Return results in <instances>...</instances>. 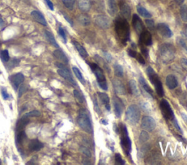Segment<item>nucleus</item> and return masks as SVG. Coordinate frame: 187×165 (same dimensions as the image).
I'll list each match as a JSON object with an SVG mask.
<instances>
[{
  "label": "nucleus",
  "instance_id": "a18cd8bd",
  "mask_svg": "<svg viewBox=\"0 0 187 165\" xmlns=\"http://www.w3.org/2000/svg\"><path fill=\"white\" fill-rule=\"evenodd\" d=\"M145 22H146V26H147L148 29H150L151 30L154 29V22L152 20L147 19V20H146V21H145Z\"/></svg>",
  "mask_w": 187,
  "mask_h": 165
},
{
  "label": "nucleus",
  "instance_id": "f03ea898",
  "mask_svg": "<svg viewBox=\"0 0 187 165\" xmlns=\"http://www.w3.org/2000/svg\"><path fill=\"white\" fill-rule=\"evenodd\" d=\"M159 57L161 60L165 63L171 62L175 58L176 50L175 47L170 44H163L159 47Z\"/></svg>",
  "mask_w": 187,
  "mask_h": 165
},
{
  "label": "nucleus",
  "instance_id": "5fc2aeb1",
  "mask_svg": "<svg viewBox=\"0 0 187 165\" xmlns=\"http://www.w3.org/2000/svg\"><path fill=\"white\" fill-rule=\"evenodd\" d=\"M142 50V53L143 54V55L146 56V58L148 57V50L146 49V48H141Z\"/></svg>",
  "mask_w": 187,
  "mask_h": 165
},
{
  "label": "nucleus",
  "instance_id": "20e7f679",
  "mask_svg": "<svg viewBox=\"0 0 187 165\" xmlns=\"http://www.w3.org/2000/svg\"><path fill=\"white\" fill-rule=\"evenodd\" d=\"M146 72H147L148 76L151 82L155 87L156 93L158 94L159 97H162L164 95V90L162 82L160 81V79L159 78L158 75L151 67H148L147 70H146Z\"/></svg>",
  "mask_w": 187,
  "mask_h": 165
},
{
  "label": "nucleus",
  "instance_id": "864d4df0",
  "mask_svg": "<svg viewBox=\"0 0 187 165\" xmlns=\"http://www.w3.org/2000/svg\"><path fill=\"white\" fill-rule=\"evenodd\" d=\"M94 110H95V111H96L97 113H100V110L99 106H98L97 104V101H96V100H94Z\"/></svg>",
  "mask_w": 187,
  "mask_h": 165
},
{
  "label": "nucleus",
  "instance_id": "58836bf2",
  "mask_svg": "<svg viewBox=\"0 0 187 165\" xmlns=\"http://www.w3.org/2000/svg\"><path fill=\"white\" fill-rule=\"evenodd\" d=\"M40 115H41V114H40V112L38 111H32L25 114L23 116H26V117L30 118V117H38V116H40Z\"/></svg>",
  "mask_w": 187,
  "mask_h": 165
},
{
  "label": "nucleus",
  "instance_id": "6e6d98bb",
  "mask_svg": "<svg viewBox=\"0 0 187 165\" xmlns=\"http://www.w3.org/2000/svg\"><path fill=\"white\" fill-rule=\"evenodd\" d=\"M180 44H181V46H182L183 47L185 48V49H186V50H187V47H186V43H185V42H184V40L180 39Z\"/></svg>",
  "mask_w": 187,
  "mask_h": 165
},
{
  "label": "nucleus",
  "instance_id": "412c9836",
  "mask_svg": "<svg viewBox=\"0 0 187 165\" xmlns=\"http://www.w3.org/2000/svg\"><path fill=\"white\" fill-rule=\"evenodd\" d=\"M166 84L170 90H173L178 86V81L176 76L173 75H168L166 78Z\"/></svg>",
  "mask_w": 187,
  "mask_h": 165
},
{
  "label": "nucleus",
  "instance_id": "c03bdc74",
  "mask_svg": "<svg viewBox=\"0 0 187 165\" xmlns=\"http://www.w3.org/2000/svg\"><path fill=\"white\" fill-rule=\"evenodd\" d=\"M59 35L61 36V37L62 38V39H63L64 43H66V42H67V37H66L65 32H64V31L62 27H59Z\"/></svg>",
  "mask_w": 187,
  "mask_h": 165
},
{
  "label": "nucleus",
  "instance_id": "dca6fc26",
  "mask_svg": "<svg viewBox=\"0 0 187 165\" xmlns=\"http://www.w3.org/2000/svg\"><path fill=\"white\" fill-rule=\"evenodd\" d=\"M140 41L142 45L146 46H151L152 45V37L151 34L148 31H143L140 34Z\"/></svg>",
  "mask_w": 187,
  "mask_h": 165
},
{
  "label": "nucleus",
  "instance_id": "603ef678",
  "mask_svg": "<svg viewBox=\"0 0 187 165\" xmlns=\"http://www.w3.org/2000/svg\"><path fill=\"white\" fill-rule=\"evenodd\" d=\"M128 54H129V55L131 56V57L135 58V56L137 55V53L135 51H134V50L130 49V50H128Z\"/></svg>",
  "mask_w": 187,
  "mask_h": 165
},
{
  "label": "nucleus",
  "instance_id": "6ab92c4d",
  "mask_svg": "<svg viewBox=\"0 0 187 165\" xmlns=\"http://www.w3.org/2000/svg\"><path fill=\"white\" fill-rule=\"evenodd\" d=\"M113 87L115 89V91L117 94L119 95H125L126 94V89L124 87V84L121 82L118 79H114L113 81Z\"/></svg>",
  "mask_w": 187,
  "mask_h": 165
},
{
  "label": "nucleus",
  "instance_id": "052dcab7",
  "mask_svg": "<svg viewBox=\"0 0 187 165\" xmlns=\"http://www.w3.org/2000/svg\"><path fill=\"white\" fill-rule=\"evenodd\" d=\"M174 123H175V125H176V128H177V129H178V130H180V131H181V128H180V127H179V125H178V123H177V122H176V119H175V120H174Z\"/></svg>",
  "mask_w": 187,
  "mask_h": 165
},
{
  "label": "nucleus",
  "instance_id": "9d476101",
  "mask_svg": "<svg viewBox=\"0 0 187 165\" xmlns=\"http://www.w3.org/2000/svg\"><path fill=\"white\" fill-rule=\"evenodd\" d=\"M141 127L142 129L148 132H151L156 128V124L155 120L149 116H146L142 119Z\"/></svg>",
  "mask_w": 187,
  "mask_h": 165
},
{
  "label": "nucleus",
  "instance_id": "cd10ccee",
  "mask_svg": "<svg viewBox=\"0 0 187 165\" xmlns=\"http://www.w3.org/2000/svg\"><path fill=\"white\" fill-rule=\"evenodd\" d=\"M108 11L111 15H114L117 13V5L116 0H108Z\"/></svg>",
  "mask_w": 187,
  "mask_h": 165
},
{
  "label": "nucleus",
  "instance_id": "0e129e2a",
  "mask_svg": "<svg viewBox=\"0 0 187 165\" xmlns=\"http://www.w3.org/2000/svg\"><path fill=\"white\" fill-rule=\"evenodd\" d=\"M101 123L102 124H108V122H106V120H104V119H102L101 120Z\"/></svg>",
  "mask_w": 187,
  "mask_h": 165
},
{
  "label": "nucleus",
  "instance_id": "4d7b16f0",
  "mask_svg": "<svg viewBox=\"0 0 187 165\" xmlns=\"http://www.w3.org/2000/svg\"><path fill=\"white\" fill-rule=\"evenodd\" d=\"M182 34H183V36H184V37L187 38V26H185L184 31H183V32H182Z\"/></svg>",
  "mask_w": 187,
  "mask_h": 165
},
{
  "label": "nucleus",
  "instance_id": "473e14b6",
  "mask_svg": "<svg viewBox=\"0 0 187 165\" xmlns=\"http://www.w3.org/2000/svg\"><path fill=\"white\" fill-rule=\"evenodd\" d=\"M72 71H73L74 74H75L76 77L79 79V81L81 82L82 84H85V80H84L83 76V75H82L81 72L80 71V70L78 69L77 67H75V66H73V67H72Z\"/></svg>",
  "mask_w": 187,
  "mask_h": 165
},
{
  "label": "nucleus",
  "instance_id": "423d86ee",
  "mask_svg": "<svg viewBox=\"0 0 187 165\" xmlns=\"http://www.w3.org/2000/svg\"><path fill=\"white\" fill-rule=\"evenodd\" d=\"M140 112L139 108L136 105H131L127 108L126 111L125 119L130 124H136L139 122Z\"/></svg>",
  "mask_w": 187,
  "mask_h": 165
},
{
  "label": "nucleus",
  "instance_id": "ea45409f",
  "mask_svg": "<svg viewBox=\"0 0 187 165\" xmlns=\"http://www.w3.org/2000/svg\"><path fill=\"white\" fill-rule=\"evenodd\" d=\"M149 139V135L148 132L146 131H142L140 135V141L141 143H145Z\"/></svg>",
  "mask_w": 187,
  "mask_h": 165
},
{
  "label": "nucleus",
  "instance_id": "7c9ffc66",
  "mask_svg": "<svg viewBox=\"0 0 187 165\" xmlns=\"http://www.w3.org/2000/svg\"><path fill=\"white\" fill-rule=\"evenodd\" d=\"M129 84H130V90H131L132 93L135 96L139 95L140 91L138 87V85H137L136 82L134 81V80H131V81L130 82V83H129Z\"/></svg>",
  "mask_w": 187,
  "mask_h": 165
},
{
  "label": "nucleus",
  "instance_id": "a211bd4d",
  "mask_svg": "<svg viewBox=\"0 0 187 165\" xmlns=\"http://www.w3.org/2000/svg\"><path fill=\"white\" fill-rule=\"evenodd\" d=\"M31 15L32 17L37 22V23H39L40 24H41V25L44 26H47V22L45 21V17H44L43 14L40 13V11H37V10L32 11L31 13Z\"/></svg>",
  "mask_w": 187,
  "mask_h": 165
},
{
  "label": "nucleus",
  "instance_id": "4c0bfd02",
  "mask_svg": "<svg viewBox=\"0 0 187 165\" xmlns=\"http://www.w3.org/2000/svg\"><path fill=\"white\" fill-rule=\"evenodd\" d=\"M0 57H1L2 60L4 62H7L10 60V55L9 53H8V50H5L0 52Z\"/></svg>",
  "mask_w": 187,
  "mask_h": 165
},
{
  "label": "nucleus",
  "instance_id": "c756f323",
  "mask_svg": "<svg viewBox=\"0 0 187 165\" xmlns=\"http://www.w3.org/2000/svg\"><path fill=\"white\" fill-rule=\"evenodd\" d=\"M137 10H138V13L141 16H142V17L146 18H151V14L146 8L142 7L141 5L137 6Z\"/></svg>",
  "mask_w": 187,
  "mask_h": 165
},
{
  "label": "nucleus",
  "instance_id": "de8ad7c7",
  "mask_svg": "<svg viewBox=\"0 0 187 165\" xmlns=\"http://www.w3.org/2000/svg\"><path fill=\"white\" fill-rule=\"evenodd\" d=\"M26 90H27V88H26V86L22 85L21 87L19 88V98H21V95H23L24 92H25Z\"/></svg>",
  "mask_w": 187,
  "mask_h": 165
},
{
  "label": "nucleus",
  "instance_id": "39448f33",
  "mask_svg": "<svg viewBox=\"0 0 187 165\" xmlns=\"http://www.w3.org/2000/svg\"><path fill=\"white\" fill-rule=\"evenodd\" d=\"M119 129L121 132V144L124 152L130 154L132 150V142L129 137L127 129L123 124H120Z\"/></svg>",
  "mask_w": 187,
  "mask_h": 165
},
{
  "label": "nucleus",
  "instance_id": "c85d7f7f",
  "mask_svg": "<svg viewBox=\"0 0 187 165\" xmlns=\"http://www.w3.org/2000/svg\"><path fill=\"white\" fill-rule=\"evenodd\" d=\"M45 36L46 39H47V40L49 42V43L51 44V45L54 46L55 47L59 48V45H58L57 42H56L55 38H54V37H53V35L51 33V32L48 31H45Z\"/></svg>",
  "mask_w": 187,
  "mask_h": 165
},
{
  "label": "nucleus",
  "instance_id": "37998d69",
  "mask_svg": "<svg viewBox=\"0 0 187 165\" xmlns=\"http://www.w3.org/2000/svg\"><path fill=\"white\" fill-rule=\"evenodd\" d=\"M24 138H25V132L23 131V130H20L17 135V142L19 143H21L23 141Z\"/></svg>",
  "mask_w": 187,
  "mask_h": 165
},
{
  "label": "nucleus",
  "instance_id": "0eeeda50",
  "mask_svg": "<svg viewBox=\"0 0 187 165\" xmlns=\"http://www.w3.org/2000/svg\"><path fill=\"white\" fill-rule=\"evenodd\" d=\"M90 67H91L92 71L94 72V75H95L96 79H97L98 84H99L100 87L104 90H108L107 82H106L105 76H104L103 71L101 69L97 64L91 63L90 64Z\"/></svg>",
  "mask_w": 187,
  "mask_h": 165
},
{
  "label": "nucleus",
  "instance_id": "c9c22d12",
  "mask_svg": "<svg viewBox=\"0 0 187 165\" xmlns=\"http://www.w3.org/2000/svg\"><path fill=\"white\" fill-rule=\"evenodd\" d=\"M62 2H63L64 6H65L67 9L72 10L73 9L74 5H75V0H62Z\"/></svg>",
  "mask_w": 187,
  "mask_h": 165
},
{
  "label": "nucleus",
  "instance_id": "79ce46f5",
  "mask_svg": "<svg viewBox=\"0 0 187 165\" xmlns=\"http://www.w3.org/2000/svg\"><path fill=\"white\" fill-rule=\"evenodd\" d=\"M80 151L82 153H83V154L84 155H85V156H88V157H91V151H90V150L88 149V148H86V147H85V146H80Z\"/></svg>",
  "mask_w": 187,
  "mask_h": 165
},
{
  "label": "nucleus",
  "instance_id": "aec40b11",
  "mask_svg": "<svg viewBox=\"0 0 187 165\" xmlns=\"http://www.w3.org/2000/svg\"><path fill=\"white\" fill-rule=\"evenodd\" d=\"M53 55L54 57H55L56 59H58L60 61H62V63L67 64L69 60H68V58L67 57V55L64 53V52L62 51V50H54Z\"/></svg>",
  "mask_w": 187,
  "mask_h": 165
},
{
  "label": "nucleus",
  "instance_id": "8fccbe9b",
  "mask_svg": "<svg viewBox=\"0 0 187 165\" xmlns=\"http://www.w3.org/2000/svg\"><path fill=\"white\" fill-rule=\"evenodd\" d=\"M2 97L5 100H7L10 98V95L7 93V90L2 89Z\"/></svg>",
  "mask_w": 187,
  "mask_h": 165
},
{
  "label": "nucleus",
  "instance_id": "e2e57ef3",
  "mask_svg": "<svg viewBox=\"0 0 187 165\" xmlns=\"http://www.w3.org/2000/svg\"><path fill=\"white\" fill-rule=\"evenodd\" d=\"M4 24H5V23H4V21L2 20V18H0V28L4 26Z\"/></svg>",
  "mask_w": 187,
  "mask_h": 165
},
{
  "label": "nucleus",
  "instance_id": "f704fd0d",
  "mask_svg": "<svg viewBox=\"0 0 187 165\" xmlns=\"http://www.w3.org/2000/svg\"><path fill=\"white\" fill-rule=\"evenodd\" d=\"M181 17L184 22H187V7L186 5H182L180 10Z\"/></svg>",
  "mask_w": 187,
  "mask_h": 165
},
{
  "label": "nucleus",
  "instance_id": "e433bc0d",
  "mask_svg": "<svg viewBox=\"0 0 187 165\" xmlns=\"http://www.w3.org/2000/svg\"><path fill=\"white\" fill-rule=\"evenodd\" d=\"M73 94H74V96H75V99L78 100V102L80 103H83L84 102V98H83V95L80 93L78 90H74Z\"/></svg>",
  "mask_w": 187,
  "mask_h": 165
},
{
  "label": "nucleus",
  "instance_id": "1a4fd4ad",
  "mask_svg": "<svg viewBox=\"0 0 187 165\" xmlns=\"http://www.w3.org/2000/svg\"><path fill=\"white\" fill-rule=\"evenodd\" d=\"M56 66L59 68V69H58L57 71L58 74H59L62 77H63L64 79H65L67 81L69 82L70 83L73 84V85H77V84L75 83L73 77H72L71 73H70L69 69H67V67H65L64 65H62V63H56Z\"/></svg>",
  "mask_w": 187,
  "mask_h": 165
},
{
  "label": "nucleus",
  "instance_id": "bf43d9fd",
  "mask_svg": "<svg viewBox=\"0 0 187 165\" xmlns=\"http://www.w3.org/2000/svg\"><path fill=\"white\" fill-rule=\"evenodd\" d=\"M104 55H105L106 56V58H107V60H108V61H110V60H111V57H110V55H109V54L107 53H104Z\"/></svg>",
  "mask_w": 187,
  "mask_h": 165
},
{
  "label": "nucleus",
  "instance_id": "2f4dec72",
  "mask_svg": "<svg viewBox=\"0 0 187 165\" xmlns=\"http://www.w3.org/2000/svg\"><path fill=\"white\" fill-rule=\"evenodd\" d=\"M139 82H140V84H141V85H142V87H143V89H144L145 90H146V91L147 92L148 94H150L151 95H153V91H152V90L151 89L150 87L148 85V84H147V83H146V80H145L144 78H143V77H142V76H140V77L139 78Z\"/></svg>",
  "mask_w": 187,
  "mask_h": 165
},
{
  "label": "nucleus",
  "instance_id": "69168bd1",
  "mask_svg": "<svg viewBox=\"0 0 187 165\" xmlns=\"http://www.w3.org/2000/svg\"><path fill=\"white\" fill-rule=\"evenodd\" d=\"M1 163H2V162H1V159H0V164H1Z\"/></svg>",
  "mask_w": 187,
  "mask_h": 165
},
{
  "label": "nucleus",
  "instance_id": "393cba45",
  "mask_svg": "<svg viewBox=\"0 0 187 165\" xmlns=\"http://www.w3.org/2000/svg\"><path fill=\"white\" fill-rule=\"evenodd\" d=\"M72 43H73L74 46H75L76 50H78V53L80 54V55L81 56V57H83V58L87 57V56H88L87 51H86V49L83 47V46L80 45V43H78V42H75V41H74L73 42H72Z\"/></svg>",
  "mask_w": 187,
  "mask_h": 165
},
{
  "label": "nucleus",
  "instance_id": "f8f14e48",
  "mask_svg": "<svg viewBox=\"0 0 187 165\" xmlns=\"http://www.w3.org/2000/svg\"><path fill=\"white\" fill-rule=\"evenodd\" d=\"M157 31L160 35L165 38H170L172 36V32L167 24L164 23H159L157 25Z\"/></svg>",
  "mask_w": 187,
  "mask_h": 165
},
{
  "label": "nucleus",
  "instance_id": "13d9d810",
  "mask_svg": "<svg viewBox=\"0 0 187 165\" xmlns=\"http://www.w3.org/2000/svg\"><path fill=\"white\" fill-rule=\"evenodd\" d=\"M64 18H65L66 20H67V21L68 22H69V23L70 24V25H71V26H72V25H73V24H72V21H71V20H70V19L69 18H68V17H67V15H64Z\"/></svg>",
  "mask_w": 187,
  "mask_h": 165
},
{
  "label": "nucleus",
  "instance_id": "4be33fe9",
  "mask_svg": "<svg viewBox=\"0 0 187 165\" xmlns=\"http://www.w3.org/2000/svg\"><path fill=\"white\" fill-rule=\"evenodd\" d=\"M28 147H29V149L31 151H40L41 148H43L44 145L41 142H40L39 140H33L29 143Z\"/></svg>",
  "mask_w": 187,
  "mask_h": 165
},
{
  "label": "nucleus",
  "instance_id": "3c124183",
  "mask_svg": "<svg viewBox=\"0 0 187 165\" xmlns=\"http://www.w3.org/2000/svg\"><path fill=\"white\" fill-rule=\"evenodd\" d=\"M45 2H46V4H47V5L48 6V7L50 8V10H53V3L51 2V0H45Z\"/></svg>",
  "mask_w": 187,
  "mask_h": 165
},
{
  "label": "nucleus",
  "instance_id": "f3484780",
  "mask_svg": "<svg viewBox=\"0 0 187 165\" xmlns=\"http://www.w3.org/2000/svg\"><path fill=\"white\" fill-rule=\"evenodd\" d=\"M113 107H114V112L116 117L119 118L121 116L122 111H123L124 106L122 102L118 97L113 98Z\"/></svg>",
  "mask_w": 187,
  "mask_h": 165
},
{
  "label": "nucleus",
  "instance_id": "09e8293b",
  "mask_svg": "<svg viewBox=\"0 0 187 165\" xmlns=\"http://www.w3.org/2000/svg\"><path fill=\"white\" fill-rule=\"evenodd\" d=\"M181 64L182 67L184 68L186 71H187V59L186 58H182L181 60Z\"/></svg>",
  "mask_w": 187,
  "mask_h": 165
},
{
  "label": "nucleus",
  "instance_id": "4468645a",
  "mask_svg": "<svg viewBox=\"0 0 187 165\" xmlns=\"http://www.w3.org/2000/svg\"><path fill=\"white\" fill-rule=\"evenodd\" d=\"M10 81H11V83L13 84L14 87H15V89H17L20 84L23 82L24 76L21 73L15 74L10 77Z\"/></svg>",
  "mask_w": 187,
  "mask_h": 165
},
{
  "label": "nucleus",
  "instance_id": "a878e982",
  "mask_svg": "<svg viewBox=\"0 0 187 165\" xmlns=\"http://www.w3.org/2000/svg\"><path fill=\"white\" fill-rule=\"evenodd\" d=\"M29 122V118L26 117V116H23L18 121L17 124H16V128H17V130H22L25 127V126Z\"/></svg>",
  "mask_w": 187,
  "mask_h": 165
},
{
  "label": "nucleus",
  "instance_id": "7ed1b4c3",
  "mask_svg": "<svg viewBox=\"0 0 187 165\" xmlns=\"http://www.w3.org/2000/svg\"><path fill=\"white\" fill-rule=\"evenodd\" d=\"M78 124L80 127L87 132V133H91L92 132V126L91 123L89 116L86 110L81 109L79 111V115L78 117Z\"/></svg>",
  "mask_w": 187,
  "mask_h": 165
},
{
  "label": "nucleus",
  "instance_id": "72a5a7b5",
  "mask_svg": "<svg viewBox=\"0 0 187 165\" xmlns=\"http://www.w3.org/2000/svg\"><path fill=\"white\" fill-rule=\"evenodd\" d=\"M113 67L116 76H117L118 77H122L124 75V70L122 66L119 65V64H115Z\"/></svg>",
  "mask_w": 187,
  "mask_h": 165
},
{
  "label": "nucleus",
  "instance_id": "ddd939ff",
  "mask_svg": "<svg viewBox=\"0 0 187 165\" xmlns=\"http://www.w3.org/2000/svg\"><path fill=\"white\" fill-rule=\"evenodd\" d=\"M132 26H133L134 29L135 30L137 33L140 34L144 31V26L142 24L141 19L136 14H134L132 16Z\"/></svg>",
  "mask_w": 187,
  "mask_h": 165
},
{
  "label": "nucleus",
  "instance_id": "9b49d317",
  "mask_svg": "<svg viewBox=\"0 0 187 165\" xmlns=\"http://www.w3.org/2000/svg\"><path fill=\"white\" fill-rule=\"evenodd\" d=\"M94 23L101 29H108L110 26V21L106 15H98L94 18Z\"/></svg>",
  "mask_w": 187,
  "mask_h": 165
},
{
  "label": "nucleus",
  "instance_id": "a19ab883",
  "mask_svg": "<svg viewBox=\"0 0 187 165\" xmlns=\"http://www.w3.org/2000/svg\"><path fill=\"white\" fill-rule=\"evenodd\" d=\"M115 161H116V164H119V165L125 164V162H124V159L121 157V156L119 154H116Z\"/></svg>",
  "mask_w": 187,
  "mask_h": 165
},
{
  "label": "nucleus",
  "instance_id": "5701e85b",
  "mask_svg": "<svg viewBox=\"0 0 187 165\" xmlns=\"http://www.w3.org/2000/svg\"><path fill=\"white\" fill-rule=\"evenodd\" d=\"M78 7L81 11L87 12L91 8L90 0H78Z\"/></svg>",
  "mask_w": 187,
  "mask_h": 165
},
{
  "label": "nucleus",
  "instance_id": "f257e3e1",
  "mask_svg": "<svg viewBox=\"0 0 187 165\" xmlns=\"http://www.w3.org/2000/svg\"><path fill=\"white\" fill-rule=\"evenodd\" d=\"M115 30L120 41L125 45L130 36V25L124 18H118L115 23Z\"/></svg>",
  "mask_w": 187,
  "mask_h": 165
},
{
  "label": "nucleus",
  "instance_id": "bb28decb",
  "mask_svg": "<svg viewBox=\"0 0 187 165\" xmlns=\"http://www.w3.org/2000/svg\"><path fill=\"white\" fill-rule=\"evenodd\" d=\"M78 20L79 21V23L82 26H88L91 23V19H90L89 16L86 15V14H81V15H80L78 16Z\"/></svg>",
  "mask_w": 187,
  "mask_h": 165
},
{
  "label": "nucleus",
  "instance_id": "6e6552de",
  "mask_svg": "<svg viewBox=\"0 0 187 165\" xmlns=\"http://www.w3.org/2000/svg\"><path fill=\"white\" fill-rule=\"evenodd\" d=\"M160 110L163 114L164 117L166 119L173 120L174 119V113L172 111L169 103L166 100H162L159 104Z\"/></svg>",
  "mask_w": 187,
  "mask_h": 165
},
{
  "label": "nucleus",
  "instance_id": "680f3d73",
  "mask_svg": "<svg viewBox=\"0 0 187 165\" xmlns=\"http://www.w3.org/2000/svg\"><path fill=\"white\" fill-rule=\"evenodd\" d=\"M176 3L178 4V5H182L183 3H184V0H176Z\"/></svg>",
  "mask_w": 187,
  "mask_h": 165
},
{
  "label": "nucleus",
  "instance_id": "49530a36",
  "mask_svg": "<svg viewBox=\"0 0 187 165\" xmlns=\"http://www.w3.org/2000/svg\"><path fill=\"white\" fill-rule=\"evenodd\" d=\"M135 58L140 64H145L144 58L141 55H140V53H137V55L135 56Z\"/></svg>",
  "mask_w": 187,
  "mask_h": 165
},
{
  "label": "nucleus",
  "instance_id": "2eb2a0df",
  "mask_svg": "<svg viewBox=\"0 0 187 165\" xmlns=\"http://www.w3.org/2000/svg\"><path fill=\"white\" fill-rule=\"evenodd\" d=\"M119 7L121 15L125 19H129L131 16V9L126 2L121 0L119 2Z\"/></svg>",
  "mask_w": 187,
  "mask_h": 165
},
{
  "label": "nucleus",
  "instance_id": "b1692460",
  "mask_svg": "<svg viewBox=\"0 0 187 165\" xmlns=\"http://www.w3.org/2000/svg\"><path fill=\"white\" fill-rule=\"evenodd\" d=\"M98 95H99V98L100 100H101V102L103 103V105L105 106L106 109L108 111H110V106L109 96H108L106 93H104V92H99Z\"/></svg>",
  "mask_w": 187,
  "mask_h": 165
}]
</instances>
